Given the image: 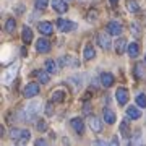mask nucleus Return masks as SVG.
<instances>
[{
  "label": "nucleus",
  "mask_w": 146,
  "mask_h": 146,
  "mask_svg": "<svg viewBox=\"0 0 146 146\" xmlns=\"http://www.w3.org/2000/svg\"><path fill=\"white\" fill-rule=\"evenodd\" d=\"M37 29H39V33L44 34V36H50L54 33V26H52L50 21H41V23L37 25Z\"/></svg>",
  "instance_id": "39448f33"
},
{
  "label": "nucleus",
  "mask_w": 146,
  "mask_h": 146,
  "mask_svg": "<svg viewBox=\"0 0 146 146\" xmlns=\"http://www.w3.org/2000/svg\"><path fill=\"white\" fill-rule=\"evenodd\" d=\"M16 146H25V145H23V143H20V145H16Z\"/></svg>",
  "instance_id": "58836bf2"
},
{
  "label": "nucleus",
  "mask_w": 146,
  "mask_h": 146,
  "mask_svg": "<svg viewBox=\"0 0 146 146\" xmlns=\"http://www.w3.org/2000/svg\"><path fill=\"white\" fill-rule=\"evenodd\" d=\"M36 50L39 54H47L50 50V42L47 41L46 37H41V39L36 42Z\"/></svg>",
  "instance_id": "423d86ee"
},
{
  "label": "nucleus",
  "mask_w": 146,
  "mask_h": 146,
  "mask_svg": "<svg viewBox=\"0 0 146 146\" xmlns=\"http://www.w3.org/2000/svg\"><path fill=\"white\" fill-rule=\"evenodd\" d=\"M114 75L112 73H102L101 75V84L102 86H106V88H110L112 84H114Z\"/></svg>",
  "instance_id": "f8f14e48"
},
{
  "label": "nucleus",
  "mask_w": 146,
  "mask_h": 146,
  "mask_svg": "<svg viewBox=\"0 0 146 146\" xmlns=\"http://www.w3.org/2000/svg\"><path fill=\"white\" fill-rule=\"evenodd\" d=\"M83 57H84V60H93V58L96 57V50H94V47L91 46V44H88V46L84 47Z\"/></svg>",
  "instance_id": "f3484780"
},
{
  "label": "nucleus",
  "mask_w": 146,
  "mask_h": 146,
  "mask_svg": "<svg viewBox=\"0 0 146 146\" xmlns=\"http://www.w3.org/2000/svg\"><path fill=\"white\" fill-rule=\"evenodd\" d=\"M127 49H128V44H127L125 39H123V37L117 39V42H115V52H117V55H122Z\"/></svg>",
  "instance_id": "9b49d317"
},
{
  "label": "nucleus",
  "mask_w": 146,
  "mask_h": 146,
  "mask_svg": "<svg viewBox=\"0 0 146 146\" xmlns=\"http://www.w3.org/2000/svg\"><path fill=\"white\" fill-rule=\"evenodd\" d=\"M36 146H47V143H46V140H36Z\"/></svg>",
  "instance_id": "c9c22d12"
},
{
  "label": "nucleus",
  "mask_w": 146,
  "mask_h": 146,
  "mask_svg": "<svg viewBox=\"0 0 146 146\" xmlns=\"http://www.w3.org/2000/svg\"><path fill=\"white\" fill-rule=\"evenodd\" d=\"M145 63H146V57H145Z\"/></svg>",
  "instance_id": "ea45409f"
},
{
  "label": "nucleus",
  "mask_w": 146,
  "mask_h": 146,
  "mask_svg": "<svg viewBox=\"0 0 146 146\" xmlns=\"http://www.w3.org/2000/svg\"><path fill=\"white\" fill-rule=\"evenodd\" d=\"M94 146H109V145L102 140H98V141H94Z\"/></svg>",
  "instance_id": "f704fd0d"
},
{
  "label": "nucleus",
  "mask_w": 146,
  "mask_h": 146,
  "mask_svg": "<svg viewBox=\"0 0 146 146\" xmlns=\"http://www.w3.org/2000/svg\"><path fill=\"white\" fill-rule=\"evenodd\" d=\"M127 8H128V11H131V13H138V11H140V5H138L136 0H128V2H127Z\"/></svg>",
  "instance_id": "b1692460"
},
{
  "label": "nucleus",
  "mask_w": 146,
  "mask_h": 146,
  "mask_svg": "<svg viewBox=\"0 0 146 146\" xmlns=\"http://www.w3.org/2000/svg\"><path fill=\"white\" fill-rule=\"evenodd\" d=\"M36 94H39V84L37 83H28L23 89V96L25 98H34Z\"/></svg>",
  "instance_id": "7ed1b4c3"
},
{
  "label": "nucleus",
  "mask_w": 146,
  "mask_h": 146,
  "mask_svg": "<svg viewBox=\"0 0 146 146\" xmlns=\"http://www.w3.org/2000/svg\"><path fill=\"white\" fill-rule=\"evenodd\" d=\"M49 5V0H36V8L37 10H44Z\"/></svg>",
  "instance_id": "c85d7f7f"
},
{
  "label": "nucleus",
  "mask_w": 146,
  "mask_h": 146,
  "mask_svg": "<svg viewBox=\"0 0 146 146\" xmlns=\"http://www.w3.org/2000/svg\"><path fill=\"white\" fill-rule=\"evenodd\" d=\"M109 146H120L119 145V140H117V138H112V141H110Z\"/></svg>",
  "instance_id": "e433bc0d"
},
{
  "label": "nucleus",
  "mask_w": 146,
  "mask_h": 146,
  "mask_svg": "<svg viewBox=\"0 0 146 146\" xmlns=\"http://www.w3.org/2000/svg\"><path fill=\"white\" fill-rule=\"evenodd\" d=\"M15 28H16V21H15V18H8V20H7V23H5V29H7V33H13V31H15Z\"/></svg>",
  "instance_id": "a878e982"
},
{
  "label": "nucleus",
  "mask_w": 146,
  "mask_h": 146,
  "mask_svg": "<svg viewBox=\"0 0 146 146\" xmlns=\"http://www.w3.org/2000/svg\"><path fill=\"white\" fill-rule=\"evenodd\" d=\"M102 119L106 120V123L112 125V123L115 122V114H114V110H110V109H104V112H102Z\"/></svg>",
  "instance_id": "6ab92c4d"
},
{
  "label": "nucleus",
  "mask_w": 146,
  "mask_h": 146,
  "mask_svg": "<svg viewBox=\"0 0 146 146\" xmlns=\"http://www.w3.org/2000/svg\"><path fill=\"white\" fill-rule=\"evenodd\" d=\"M57 26H58V29L60 31H63V33H70V31H73L75 29V23L73 21H68V20H57Z\"/></svg>",
  "instance_id": "0eeeda50"
},
{
  "label": "nucleus",
  "mask_w": 146,
  "mask_h": 146,
  "mask_svg": "<svg viewBox=\"0 0 146 146\" xmlns=\"http://www.w3.org/2000/svg\"><path fill=\"white\" fill-rule=\"evenodd\" d=\"M106 31H107L109 36H119L120 33H122V25H120L119 21H109L107 26H106Z\"/></svg>",
  "instance_id": "f03ea898"
},
{
  "label": "nucleus",
  "mask_w": 146,
  "mask_h": 146,
  "mask_svg": "<svg viewBox=\"0 0 146 146\" xmlns=\"http://www.w3.org/2000/svg\"><path fill=\"white\" fill-rule=\"evenodd\" d=\"M117 2H119V0H110V3H117Z\"/></svg>",
  "instance_id": "4c0bfd02"
},
{
  "label": "nucleus",
  "mask_w": 146,
  "mask_h": 146,
  "mask_svg": "<svg viewBox=\"0 0 146 146\" xmlns=\"http://www.w3.org/2000/svg\"><path fill=\"white\" fill-rule=\"evenodd\" d=\"M39 102H33V104H29L26 107V109H23L20 112V120L21 122H29L31 119H34L37 114V110H39Z\"/></svg>",
  "instance_id": "f257e3e1"
},
{
  "label": "nucleus",
  "mask_w": 146,
  "mask_h": 146,
  "mask_svg": "<svg viewBox=\"0 0 146 146\" xmlns=\"http://www.w3.org/2000/svg\"><path fill=\"white\" fill-rule=\"evenodd\" d=\"M143 76H145V63L138 62L135 65V78L136 80H141Z\"/></svg>",
  "instance_id": "412c9836"
},
{
  "label": "nucleus",
  "mask_w": 146,
  "mask_h": 146,
  "mask_svg": "<svg viewBox=\"0 0 146 146\" xmlns=\"http://www.w3.org/2000/svg\"><path fill=\"white\" fill-rule=\"evenodd\" d=\"M21 39H23L25 44H29V42L33 41V29L31 28H28V26L23 28V31H21Z\"/></svg>",
  "instance_id": "dca6fc26"
},
{
  "label": "nucleus",
  "mask_w": 146,
  "mask_h": 146,
  "mask_svg": "<svg viewBox=\"0 0 146 146\" xmlns=\"http://www.w3.org/2000/svg\"><path fill=\"white\" fill-rule=\"evenodd\" d=\"M15 75H16V67H11V68H8L3 75H2V81L5 84H8L11 81V80L15 78Z\"/></svg>",
  "instance_id": "4468645a"
},
{
  "label": "nucleus",
  "mask_w": 146,
  "mask_h": 146,
  "mask_svg": "<svg viewBox=\"0 0 146 146\" xmlns=\"http://www.w3.org/2000/svg\"><path fill=\"white\" fill-rule=\"evenodd\" d=\"M127 117L131 119V120H136V119L141 117V112L136 109V107H128V109H127Z\"/></svg>",
  "instance_id": "5701e85b"
},
{
  "label": "nucleus",
  "mask_w": 146,
  "mask_h": 146,
  "mask_svg": "<svg viewBox=\"0 0 146 146\" xmlns=\"http://www.w3.org/2000/svg\"><path fill=\"white\" fill-rule=\"evenodd\" d=\"M21 135H23V130H20V128H11L10 136L13 140H21Z\"/></svg>",
  "instance_id": "bb28decb"
},
{
  "label": "nucleus",
  "mask_w": 146,
  "mask_h": 146,
  "mask_svg": "<svg viewBox=\"0 0 146 146\" xmlns=\"http://www.w3.org/2000/svg\"><path fill=\"white\" fill-rule=\"evenodd\" d=\"M89 127H91V130H93L94 133H99V131L102 130V122H101L98 117L93 115V117L89 119Z\"/></svg>",
  "instance_id": "ddd939ff"
},
{
  "label": "nucleus",
  "mask_w": 146,
  "mask_h": 146,
  "mask_svg": "<svg viewBox=\"0 0 146 146\" xmlns=\"http://www.w3.org/2000/svg\"><path fill=\"white\" fill-rule=\"evenodd\" d=\"M127 52H128V55H130L131 58H135L140 55V46L136 44V42H131V44H128V49H127Z\"/></svg>",
  "instance_id": "a211bd4d"
},
{
  "label": "nucleus",
  "mask_w": 146,
  "mask_h": 146,
  "mask_svg": "<svg viewBox=\"0 0 146 146\" xmlns=\"http://www.w3.org/2000/svg\"><path fill=\"white\" fill-rule=\"evenodd\" d=\"M29 138H31V133H29L28 130H23V135H21V141H28Z\"/></svg>",
  "instance_id": "7c9ffc66"
},
{
  "label": "nucleus",
  "mask_w": 146,
  "mask_h": 146,
  "mask_svg": "<svg viewBox=\"0 0 146 146\" xmlns=\"http://www.w3.org/2000/svg\"><path fill=\"white\" fill-rule=\"evenodd\" d=\"M37 130H39V131H46L47 130V123H46V120H39V122H37Z\"/></svg>",
  "instance_id": "c756f323"
},
{
  "label": "nucleus",
  "mask_w": 146,
  "mask_h": 146,
  "mask_svg": "<svg viewBox=\"0 0 146 146\" xmlns=\"http://www.w3.org/2000/svg\"><path fill=\"white\" fill-rule=\"evenodd\" d=\"M70 63H72V58L70 57H62L60 58V65H63V67H65V65H70Z\"/></svg>",
  "instance_id": "2f4dec72"
},
{
  "label": "nucleus",
  "mask_w": 146,
  "mask_h": 146,
  "mask_svg": "<svg viewBox=\"0 0 146 146\" xmlns=\"http://www.w3.org/2000/svg\"><path fill=\"white\" fill-rule=\"evenodd\" d=\"M72 128L75 130V133H78V135H81L84 131V122L83 119H80V117H75V119H72Z\"/></svg>",
  "instance_id": "1a4fd4ad"
},
{
  "label": "nucleus",
  "mask_w": 146,
  "mask_h": 146,
  "mask_svg": "<svg viewBox=\"0 0 146 146\" xmlns=\"http://www.w3.org/2000/svg\"><path fill=\"white\" fill-rule=\"evenodd\" d=\"M46 114H47V115H52V114H54V109H52V102H49V104L46 106Z\"/></svg>",
  "instance_id": "473e14b6"
},
{
  "label": "nucleus",
  "mask_w": 146,
  "mask_h": 146,
  "mask_svg": "<svg viewBox=\"0 0 146 146\" xmlns=\"http://www.w3.org/2000/svg\"><path fill=\"white\" fill-rule=\"evenodd\" d=\"M115 99H117V102H119L120 106H125L127 102H128V91H127V88L117 89V91H115Z\"/></svg>",
  "instance_id": "20e7f679"
},
{
  "label": "nucleus",
  "mask_w": 146,
  "mask_h": 146,
  "mask_svg": "<svg viewBox=\"0 0 146 146\" xmlns=\"http://www.w3.org/2000/svg\"><path fill=\"white\" fill-rule=\"evenodd\" d=\"M52 8L57 13H65L68 10V3L65 0H52Z\"/></svg>",
  "instance_id": "9d476101"
},
{
  "label": "nucleus",
  "mask_w": 146,
  "mask_h": 146,
  "mask_svg": "<svg viewBox=\"0 0 146 146\" xmlns=\"http://www.w3.org/2000/svg\"><path fill=\"white\" fill-rule=\"evenodd\" d=\"M50 99H52V102H62V101L65 99V93H63V91H54Z\"/></svg>",
  "instance_id": "393cba45"
},
{
  "label": "nucleus",
  "mask_w": 146,
  "mask_h": 146,
  "mask_svg": "<svg viewBox=\"0 0 146 146\" xmlns=\"http://www.w3.org/2000/svg\"><path fill=\"white\" fill-rule=\"evenodd\" d=\"M98 18V11H89L88 13V20H96Z\"/></svg>",
  "instance_id": "72a5a7b5"
},
{
  "label": "nucleus",
  "mask_w": 146,
  "mask_h": 146,
  "mask_svg": "<svg viewBox=\"0 0 146 146\" xmlns=\"http://www.w3.org/2000/svg\"><path fill=\"white\" fill-rule=\"evenodd\" d=\"M120 133H122V136H128L131 133L128 120H122V122H120Z\"/></svg>",
  "instance_id": "4be33fe9"
},
{
  "label": "nucleus",
  "mask_w": 146,
  "mask_h": 146,
  "mask_svg": "<svg viewBox=\"0 0 146 146\" xmlns=\"http://www.w3.org/2000/svg\"><path fill=\"white\" fill-rule=\"evenodd\" d=\"M98 44H99L101 49H110V39H109V34H106V33H99L98 34Z\"/></svg>",
  "instance_id": "6e6552de"
},
{
  "label": "nucleus",
  "mask_w": 146,
  "mask_h": 146,
  "mask_svg": "<svg viewBox=\"0 0 146 146\" xmlns=\"http://www.w3.org/2000/svg\"><path fill=\"white\" fill-rule=\"evenodd\" d=\"M136 104L140 107H146V96L145 94H138L136 96Z\"/></svg>",
  "instance_id": "cd10ccee"
},
{
  "label": "nucleus",
  "mask_w": 146,
  "mask_h": 146,
  "mask_svg": "<svg viewBox=\"0 0 146 146\" xmlns=\"http://www.w3.org/2000/svg\"><path fill=\"white\" fill-rule=\"evenodd\" d=\"M34 75L41 83H49V80H50V73L46 72V70H37V72H34Z\"/></svg>",
  "instance_id": "aec40b11"
},
{
  "label": "nucleus",
  "mask_w": 146,
  "mask_h": 146,
  "mask_svg": "<svg viewBox=\"0 0 146 146\" xmlns=\"http://www.w3.org/2000/svg\"><path fill=\"white\" fill-rule=\"evenodd\" d=\"M44 68H46V72H49L50 75H55V73L58 72V65L55 60H52V58H49V60H46V63H44Z\"/></svg>",
  "instance_id": "2eb2a0df"
}]
</instances>
